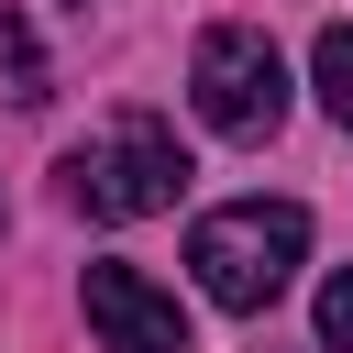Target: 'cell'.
Returning <instances> with one entry per match:
<instances>
[{
    "label": "cell",
    "mask_w": 353,
    "mask_h": 353,
    "mask_svg": "<svg viewBox=\"0 0 353 353\" xmlns=\"http://www.w3.org/2000/svg\"><path fill=\"white\" fill-rule=\"evenodd\" d=\"M188 265H199V298L232 309V320H265L287 298V276L309 265V210L298 199H232L188 232Z\"/></svg>",
    "instance_id": "cell-1"
},
{
    "label": "cell",
    "mask_w": 353,
    "mask_h": 353,
    "mask_svg": "<svg viewBox=\"0 0 353 353\" xmlns=\"http://www.w3.org/2000/svg\"><path fill=\"white\" fill-rule=\"evenodd\" d=\"M176 188H188V143L154 110H121L110 132H88L66 154V199L88 221H154V210H176Z\"/></svg>",
    "instance_id": "cell-2"
},
{
    "label": "cell",
    "mask_w": 353,
    "mask_h": 353,
    "mask_svg": "<svg viewBox=\"0 0 353 353\" xmlns=\"http://www.w3.org/2000/svg\"><path fill=\"white\" fill-rule=\"evenodd\" d=\"M188 99L221 143H265L287 121V55L254 33V22H210L199 55H188Z\"/></svg>",
    "instance_id": "cell-3"
},
{
    "label": "cell",
    "mask_w": 353,
    "mask_h": 353,
    "mask_svg": "<svg viewBox=\"0 0 353 353\" xmlns=\"http://www.w3.org/2000/svg\"><path fill=\"white\" fill-rule=\"evenodd\" d=\"M77 298H88V331H99L110 353H188L176 287H154V276H132V265H88Z\"/></svg>",
    "instance_id": "cell-4"
},
{
    "label": "cell",
    "mask_w": 353,
    "mask_h": 353,
    "mask_svg": "<svg viewBox=\"0 0 353 353\" xmlns=\"http://www.w3.org/2000/svg\"><path fill=\"white\" fill-rule=\"evenodd\" d=\"M0 99H22V110H44L55 99V66H44V44H33V22L0 0Z\"/></svg>",
    "instance_id": "cell-5"
},
{
    "label": "cell",
    "mask_w": 353,
    "mask_h": 353,
    "mask_svg": "<svg viewBox=\"0 0 353 353\" xmlns=\"http://www.w3.org/2000/svg\"><path fill=\"white\" fill-rule=\"evenodd\" d=\"M309 88H320V110L353 132V22H331V33L309 44Z\"/></svg>",
    "instance_id": "cell-6"
},
{
    "label": "cell",
    "mask_w": 353,
    "mask_h": 353,
    "mask_svg": "<svg viewBox=\"0 0 353 353\" xmlns=\"http://www.w3.org/2000/svg\"><path fill=\"white\" fill-rule=\"evenodd\" d=\"M320 353H353V265L320 287Z\"/></svg>",
    "instance_id": "cell-7"
},
{
    "label": "cell",
    "mask_w": 353,
    "mask_h": 353,
    "mask_svg": "<svg viewBox=\"0 0 353 353\" xmlns=\"http://www.w3.org/2000/svg\"><path fill=\"white\" fill-rule=\"evenodd\" d=\"M77 11H88V0H77Z\"/></svg>",
    "instance_id": "cell-8"
}]
</instances>
